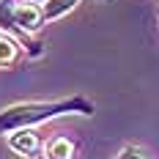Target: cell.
Wrapping results in <instances>:
<instances>
[{
	"mask_svg": "<svg viewBox=\"0 0 159 159\" xmlns=\"http://www.w3.org/2000/svg\"><path fill=\"white\" fill-rule=\"evenodd\" d=\"M28 3H39V6H44V3H47V0H28Z\"/></svg>",
	"mask_w": 159,
	"mask_h": 159,
	"instance_id": "9",
	"label": "cell"
},
{
	"mask_svg": "<svg viewBox=\"0 0 159 159\" xmlns=\"http://www.w3.org/2000/svg\"><path fill=\"white\" fill-rule=\"evenodd\" d=\"M80 0H47L44 3V19L49 22H55V19H61V16H66L69 11H74L77 8Z\"/></svg>",
	"mask_w": 159,
	"mask_h": 159,
	"instance_id": "7",
	"label": "cell"
},
{
	"mask_svg": "<svg viewBox=\"0 0 159 159\" xmlns=\"http://www.w3.org/2000/svg\"><path fill=\"white\" fill-rule=\"evenodd\" d=\"M112 159H151V157L145 154L140 145H124V148H121Z\"/></svg>",
	"mask_w": 159,
	"mask_h": 159,
	"instance_id": "8",
	"label": "cell"
},
{
	"mask_svg": "<svg viewBox=\"0 0 159 159\" xmlns=\"http://www.w3.org/2000/svg\"><path fill=\"white\" fill-rule=\"evenodd\" d=\"M44 157L47 159H77V145L66 134H55L44 143Z\"/></svg>",
	"mask_w": 159,
	"mask_h": 159,
	"instance_id": "5",
	"label": "cell"
},
{
	"mask_svg": "<svg viewBox=\"0 0 159 159\" xmlns=\"http://www.w3.org/2000/svg\"><path fill=\"white\" fill-rule=\"evenodd\" d=\"M93 102L85 96H69L58 102H19L0 112V134H8L14 129L39 126L63 115H93Z\"/></svg>",
	"mask_w": 159,
	"mask_h": 159,
	"instance_id": "1",
	"label": "cell"
},
{
	"mask_svg": "<svg viewBox=\"0 0 159 159\" xmlns=\"http://www.w3.org/2000/svg\"><path fill=\"white\" fill-rule=\"evenodd\" d=\"M6 145L14 151L16 157H25V159H33L39 151H41V137L39 132H33V126L28 129H14L6 134Z\"/></svg>",
	"mask_w": 159,
	"mask_h": 159,
	"instance_id": "2",
	"label": "cell"
},
{
	"mask_svg": "<svg viewBox=\"0 0 159 159\" xmlns=\"http://www.w3.org/2000/svg\"><path fill=\"white\" fill-rule=\"evenodd\" d=\"M0 33H8V36H14L19 44H25V47L30 49L33 58H39V55H41L39 44H30V36H28V33H25L19 25H16L14 3H11V0H0Z\"/></svg>",
	"mask_w": 159,
	"mask_h": 159,
	"instance_id": "3",
	"label": "cell"
},
{
	"mask_svg": "<svg viewBox=\"0 0 159 159\" xmlns=\"http://www.w3.org/2000/svg\"><path fill=\"white\" fill-rule=\"evenodd\" d=\"M19 55H22V44L16 41L14 36L0 33V69H11V66H16Z\"/></svg>",
	"mask_w": 159,
	"mask_h": 159,
	"instance_id": "6",
	"label": "cell"
},
{
	"mask_svg": "<svg viewBox=\"0 0 159 159\" xmlns=\"http://www.w3.org/2000/svg\"><path fill=\"white\" fill-rule=\"evenodd\" d=\"M14 16H16V25L28 33V36L39 33L44 25H47V19H44V6L28 3V0H22L19 6H14Z\"/></svg>",
	"mask_w": 159,
	"mask_h": 159,
	"instance_id": "4",
	"label": "cell"
}]
</instances>
